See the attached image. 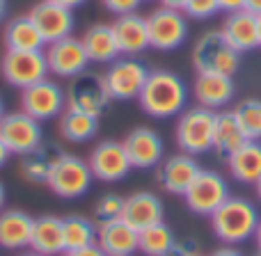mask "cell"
<instances>
[{"label": "cell", "mask_w": 261, "mask_h": 256, "mask_svg": "<svg viewBox=\"0 0 261 256\" xmlns=\"http://www.w3.org/2000/svg\"><path fill=\"white\" fill-rule=\"evenodd\" d=\"M142 110L153 119H170L176 117L188 105V85L174 71L156 69L149 71L142 92L138 96Z\"/></svg>", "instance_id": "obj_1"}, {"label": "cell", "mask_w": 261, "mask_h": 256, "mask_svg": "<svg viewBox=\"0 0 261 256\" xmlns=\"http://www.w3.org/2000/svg\"><path fill=\"white\" fill-rule=\"evenodd\" d=\"M208 220L218 240H222L225 245H241L254 238L261 215L250 199L229 197Z\"/></svg>", "instance_id": "obj_2"}, {"label": "cell", "mask_w": 261, "mask_h": 256, "mask_svg": "<svg viewBox=\"0 0 261 256\" xmlns=\"http://www.w3.org/2000/svg\"><path fill=\"white\" fill-rule=\"evenodd\" d=\"M243 55L225 39L220 30H208L197 37L190 50V60L197 73H222L231 76L241 69Z\"/></svg>", "instance_id": "obj_3"}, {"label": "cell", "mask_w": 261, "mask_h": 256, "mask_svg": "<svg viewBox=\"0 0 261 256\" xmlns=\"http://www.w3.org/2000/svg\"><path fill=\"white\" fill-rule=\"evenodd\" d=\"M92 181H94V176H92L87 160L73 156V153L60 151L53 156V165H50L46 185L60 199H81L90 192Z\"/></svg>", "instance_id": "obj_4"}, {"label": "cell", "mask_w": 261, "mask_h": 256, "mask_svg": "<svg viewBox=\"0 0 261 256\" xmlns=\"http://www.w3.org/2000/svg\"><path fill=\"white\" fill-rule=\"evenodd\" d=\"M213 130H216V110L195 105L179 115L174 137L184 153L202 156L213 149Z\"/></svg>", "instance_id": "obj_5"}, {"label": "cell", "mask_w": 261, "mask_h": 256, "mask_svg": "<svg viewBox=\"0 0 261 256\" xmlns=\"http://www.w3.org/2000/svg\"><path fill=\"white\" fill-rule=\"evenodd\" d=\"M103 85L108 90L110 101H133L140 96L144 82L149 78V69L138 58H117L108 64L103 73Z\"/></svg>", "instance_id": "obj_6"}, {"label": "cell", "mask_w": 261, "mask_h": 256, "mask_svg": "<svg viewBox=\"0 0 261 256\" xmlns=\"http://www.w3.org/2000/svg\"><path fill=\"white\" fill-rule=\"evenodd\" d=\"M48 62L44 50H5L0 58V76L9 87L25 90L48 78Z\"/></svg>", "instance_id": "obj_7"}, {"label": "cell", "mask_w": 261, "mask_h": 256, "mask_svg": "<svg viewBox=\"0 0 261 256\" xmlns=\"http://www.w3.org/2000/svg\"><path fill=\"white\" fill-rule=\"evenodd\" d=\"M229 197L231 194L225 176L213 169H199V174L195 176V181L184 194L186 206L195 215H204V217H211Z\"/></svg>", "instance_id": "obj_8"}, {"label": "cell", "mask_w": 261, "mask_h": 256, "mask_svg": "<svg viewBox=\"0 0 261 256\" xmlns=\"http://www.w3.org/2000/svg\"><path fill=\"white\" fill-rule=\"evenodd\" d=\"M0 139L7 144V149L16 156H28V153L41 149L44 142V130L41 122L30 117L23 110L16 112H5L0 119Z\"/></svg>", "instance_id": "obj_9"}, {"label": "cell", "mask_w": 261, "mask_h": 256, "mask_svg": "<svg viewBox=\"0 0 261 256\" xmlns=\"http://www.w3.org/2000/svg\"><path fill=\"white\" fill-rule=\"evenodd\" d=\"M149 44L156 50H176L188 39V16L181 9L158 7L147 16Z\"/></svg>", "instance_id": "obj_10"}, {"label": "cell", "mask_w": 261, "mask_h": 256, "mask_svg": "<svg viewBox=\"0 0 261 256\" xmlns=\"http://www.w3.org/2000/svg\"><path fill=\"white\" fill-rule=\"evenodd\" d=\"M21 110L35 117L37 122H48L67 110V94L55 80L44 78L21 90Z\"/></svg>", "instance_id": "obj_11"}, {"label": "cell", "mask_w": 261, "mask_h": 256, "mask_svg": "<svg viewBox=\"0 0 261 256\" xmlns=\"http://www.w3.org/2000/svg\"><path fill=\"white\" fill-rule=\"evenodd\" d=\"M46 62H48V71L58 78H76L87 71L90 67V58L85 53L81 37H64L60 41L46 44L44 48Z\"/></svg>", "instance_id": "obj_12"}, {"label": "cell", "mask_w": 261, "mask_h": 256, "mask_svg": "<svg viewBox=\"0 0 261 256\" xmlns=\"http://www.w3.org/2000/svg\"><path fill=\"white\" fill-rule=\"evenodd\" d=\"M87 165L92 169V176L101 183H119L133 169L124 144L115 139H103L96 144L87 158Z\"/></svg>", "instance_id": "obj_13"}, {"label": "cell", "mask_w": 261, "mask_h": 256, "mask_svg": "<svg viewBox=\"0 0 261 256\" xmlns=\"http://www.w3.org/2000/svg\"><path fill=\"white\" fill-rule=\"evenodd\" d=\"M64 94H67L69 110L87 112V115H94V117H101V112L106 110V105L110 101L108 90L103 85V78L96 76V73H87V71L71 78Z\"/></svg>", "instance_id": "obj_14"}, {"label": "cell", "mask_w": 261, "mask_h": 256, "mask_svg": "<svg viewBox=\"0 0 261 256\" xmlns=\"http://www.w3.org/2000/svg\"><path fill=\"white\" fill-rule=\"evenodd\" d=\"M28 16L35 23V27L39 30L41 39H44L46 44H53V41H60V39H64V37H71L73 27H76L73 9L53 3V0H39V3L28 12Z\"/></svg>", "instance_id": "obj_15"}, {"label": "cell", "mask_w": 261, "mask_h": 256, "mask_svg": "<svg viewBox=\"0 0 261 256\" xmlns=\"http://www.w3.org/2000/svg\"><path fill=\"white\" fill-rule=\"evenodd\" d=\"M126 156L133 165V169H151L158 167L165 158V144L163 137L149 126L133 128L126 137L122 139Z\"/></svg>", "instance_id": "obj_16"}, {"label": "cell", "mask_w": 261, "mask_h": 256, "mask_svg": "<svg viewBox=\"0 0 261 256\" xmlns=\"http://www.w3.org/2000/svg\"><path fill=\"white\" fill-rule=\"evenodd\" d=\"M199 162L195 160V156L190 153H174L170 158H163V162L158 165L156 179L161 183V188L170 194H179L184 197L186 190L190 188V183L195 181V176L199 174Z\"/></svg>", "instance_id": "obj_17"}, {"label": "cell", "mask_w": 261, "mask_h": 256, "mask_svg": "<svg viewBox=\"0 0 261 256\" xmlns=\"http://www.w3.org/2000/svg\"><path fill=\"white\" fill-rule=\"evenodd\" d=\"M163 217H165V206H163L158 194L149 192V190H138V192L124 197L122 220L133 226L135 231L158 224V222H163Z\"/></svg>", "instance_id": "obj_18"}, {"label": "cell", "mask_w": 261, "mask_h": 256, "mask_svg": "<svg viewBox=\"0 0 261 256\" xmlns=\"http://www.w3.org/2000/svg\"><path fill=\"white\" fill-rule=\"evenodd\" d=\"M236 94V85L231 76L222 73H197L193 82V96L197 105L208 110H222L231 103Z\"/></svg>", "instance_id": "obj_19"}, {"label": "cell", "mask_w": 261, "mask_h": 256, "mask_svg": "<svg viewBox=\"0 0 261 256\" xmlns=\"http://www.w3.org/2000/svg\"><path fill=\"white\" fill-rule=\"evenodd\" d=\"M110 25H113L119 53L126 55V58H138L140 53L151 48V44H149L147 16H142L138 12L124 14V16L115 18V23H110Z\"/></svg>", "instance_id": "obj_20"}, {"label": "cell", "mask_w": 261, "mask_h": 256, "mask_svg": "<svg viewBox=\"0 0 261 256\" xmlns=\"http://www.w3.org/2000/svg\"><path fill=\"white\" fill-rule=\"evenodd\" d=\"M220 32L241 55L250 53L254 48H261L259 46V16H254L248 9H239V12L227 14Z\"/></svg>", "instance_id": "obj_21"}, {"label": "cell", "mask_w": 261, "mask_h": 256, "mask_svg": "<svg viewBox=\"0 0 261 256\" xmlns=\"http://www.w3.org/2000/svg\"><path fill=\"white\" fill-rule=\"evenodd\" d=\"M35 217L21 208H3L0 211V247L7 252L30 247Z\"/></svg>", "instance_id": "obj_22"}, {"label": "cell", "mask_w": 261, "mask_h": 256, "mask_svg": "<svg viewBox=\"0 0 261 256\" xmlns=\"http://www.w3.org/2000/svg\"><path fill=\"white\" fill-rule=\"evenodd\" d=\"M140 231H135L130 224L119 220L99 224L96 231V245L103 249L106 256H133L138 252Z\"/></svg>", "instance_id": "obj_23"}, {"label": "cell", "mask_w": 261, "mask_h": 256, "mask_svg": "<svg viewBox=\"0 0 261 256\" xmlns=\"http://www.w3.org/2000/svg\"><path fill=\"white\" fill-rule=\"evenodd\" d=\"M227 167L234 181L243 185H254L261 179V142L248 139L234 153L227 156Z\"/></svg>", "instance_id": "obj_24"}, {"label": "cell", "mask_w": 261, "mask_h": 256, "mask_svg": "<svg viewBox=\"0 0 261 256\" xmlns=\"http://www.w3.org/2000/svg\"><path fill=\"white\" fill-rule=\"evenodd\" d=\"M30 249L41 256H60L67 252L64 231H62V217H55V215L37 217L35 226H32Z\"/></svg>", "instance_id": "obj_25"}, {"label": "cell", "mask_w": 261, "mask_h": 256, "mask_svg": "<svg viewBox=\"0 0 261 256\" xmlns=\"http://www.w3.org/2000/svg\"><path fill=\"white\" fill-rule=\"evenodd\" d=\"M83 46H85V53L90 58V62H99V64H110L119 58V46L115 39L113 25L108 23H94L90 25L81 37Z\"/></svg>", "instance_id": "obj_26"}, {"label": "cell", "mask_w": 261, "mask_h": 256, "mask_svg": "<svg viewBox=\"0 0 261 256\" xmlns=\"http://www.w3.org/2000/svg\"><path fill=\"white\" fill-rule=\"evenodd\" d=\"M245 142H248V135H245V130L241 126L234 110H220V112H216L213 151H218L222 158H227Z\"/></svg>", "instance_id": "obj_27"}, {"label": "cell", "mask_w": 261, "mask_h": 256, "mask_svg": "<svg viewBox=\"0 0 261 256\" xmlns=\"http://www.w3.org/2000/svg\"><path fill=\"white\" fill-rule=\"evenodd\" d=\"M3 41L7 50H44L46 41L41 39L39 30L35 27V23L30 21V16H16L12 21H7L3 30Z\"/></svg>", "instance_id": "obj_28"}, {"label": "cell", "mask_w": 261, "mask_h": 256, "mask_svg": "<svg viewBox=\"0 0 261 256\" xmlns=\"http://www.w3.org/2000/svg\"><path fill=\"white\" fill-rule=\"evenodd\" d=\"M99 133V117L87 112H78V110H64L60 115V135L67 142H90L94 135Z\"/></svg>", "instance_id": "obj_29"}, {"label": "cell", "mask_w": 261, "mask_h": 256, "mask_svg": "<svg viewBox=\"0 0 261 256\" xmlns=\"http://www.w3.org/2000/svg\"><path fill=\"white\" fill-rule=\"evenodd\" d=\"M62 231H64V245L67 252L81 247H90L96 245V231L99 224L94 220H87L83 215H67L62 217Z\"/></svg>", "instance_id": "obj_30"}, {"label": "cell", "mask_w": 261, "mask_h": 256, "mask_svg": "<svg viewBox=\"0 0 261 256\" xmlns=\"http://www.w3.org/2000/svg\"><path fill=\"white\" fill-rule=\"evenodd\" d=\"M174 243H176L174 231L163 220V222H158V224L147 226V229L140 231L138 252H142L144 256H163Z\"/></svg>", "instance_id": "obj_31"}, {"label": "cell", "mask_w": 261, "mask_h": 256, "mask_svg": "<svg viewBox=\"0 0 261 256\" xmlns=\"http://www.w3.org/2000/svg\"><path fill=\"white\" fill-rule=\"evenodd\" d=\"M50 165H53V156L44 149H37V151L23 156L21 160V176L28 183H46L50 174Z\"/></svg>", "instance_id": "obj_32"}, {"label": "cell", "mask_w": 261, "mask_h": 256, "mask_svg": "<svg viewBox=\"0 0 261 256\" xmlns=\"http://www.w3.org/2000/svg\"><path fill=\"white\" fill-rule=\"evenodd\" d=\"M241 126H243L248 139L261 142V99H245L234 108Z\"/></svg>", "instance_id": "obj_33"}, {"label": "cell", "mask_w": 261, "mask_h": 256, "mask_svg": "<svg viewBox=\"0 0 261 256\" xmlns=\"http://www.w3.org/2000/svg\"><path fill=\"white\" fill-rule=\"evenodd\" d=\"M124 213V197L115 192H108L96 202L94 206V222L96 224H106V222H113L119 220Z\"/></svg>", "instance_id": "obj_34"}, {"label": "cell", "mask_w": 261, "mask_h": 256, "mask_svg": "<svg viewBox=\"0 0 261 256\" xmlns=\"http://www.w3.org/2000/svg\"><path fill=\"white\" fill-rule=\"evenodd\" d=\"M220 9V0H186L184 5V14L188 18H195V21H206V18H213Z\"/></svg>", "instance_id": "obj_35"}, {"label": "cell", "mask_w": 261, "mask_h": 256, "mask_svg": "<svg viewBox=\"0 0 261 256\" xmlns=\"http://www.w3.org/2000/svg\"><path fill=\"white\" fill-rule=\"evenodd\" d=\"M199 254H202V245L195 238H186V240H176L163 256H199Z\"/></svg>", "instance_id": "obj_36"}, {"label": "cell", "mask_w": 261, "mask_h": 256, "mask_svg": "<svg viewBox=\"0 0 261 256\" xmlns=\"http://www.w3.org/2000/svg\"><path fill=\"white\" fill-rule=\"evenodd\" d=\"M103 7L108 12H113L115 16H124V14H133L138 12V7L144 3V0H101Z\"/></svg>", "instance_id": "obj_37"}, {"label": "cell", "mask_w": 261, "mask_h": 256, "mask_svg": "<svg viewBox=\"0 0 261 256\" xmlns=\"http://www.w3.org/2000/svg\"><path fill=\"white\" fill-rule=\"evenodd\" d=\"M64 256H106L103 249L99 245H90V247H81V249H71V252H64Z\"/></svg>", "instance_id": "obj_38"}, {"label": "cell", "mask_w": 261, "mask_h": 256, "mask_svg": "<svg viewBox=\"0 0 261 256\" xmlns=\"http://www.w3.org/2000/svg\"><path fill=\"white\" fill-rule=\"evenodd\" d=\"M220 9L225 14L239 12V9H245V0H220Z\"/></svg>", "instance_id": "obj_39"}, {"label": "cell", "mask_w": 261, "mask_h": 256, "mask_svg": "<svg viewBox=\"0 0 261 256\" xmlns=\"http://www.w3.org/2000/svg\"><path fill=\"white\" fill-rule=\"evenodd\" d=\"M211 256H245V254L239 247H234V245H225V247H218Z\"/></svg>", "instance_id": "obj_40"}, {"label": "cell", "mask_w": 261, "mask_h": 256, "mask_svg": "<svg viewBox=\"0 0 261 256\" xmlns=\"http://www.w3.org/2000/svg\"><path fill=\"white\" fill-rule=\"evenodd\" d=\"M245 9L252 12L254 16H261V0H245Z\"/></svg>", "instance_id": "obj_41"}, {"label": "cell", "mask_w": 261, "mask_h": 256, "mask_svg": "<svg viewBox=\"0 0 261 256\" xmlns=\"http://www.w3.org/2000/svg\"><path fill=\"white\" fill-rule=\"evenodd\" d=\"M9 156H12V151L7 149V144L0 139V167H5L7 165V160H9Z\"/></svg>", "instance_id": "obj_42"}, {"label": "cell", "mask_w": 261, "mask_h": 256, "mask_svg": "<svg viewBox=\"0 0 261 256\" xmlns=\"http://www.w3.org/2000/svg\"><path fill=\"white\" fill-rule=\"evenodd\" d=\"M161 5H163V7H170V9H181V12H184V5H186V0H161Z\"/></svg>", "instance_id": "obj_43"}, {"label": "cell", "mask_w": 261, "mask_h": 256, "mask_svg": "<svg viewBox=\"0 0 261 256\" xmlns=\"http://www.w3.org/2000/svg\"><path fill=\"white\" fill-rule=\"evenodd\" d=\"M53 3L64 5V7H69V9H76V7H81V5H85L87 0H53Z\"/></svg>", "instance_id": "obj_44"}, {"label": "cell", "mask_w": 261, "mask_h": 256, "mask_svg": "<svg viewBox=\"0 0 261 256\" xmlns=\"http://www.w3.org/2000/svg\"><path fill=\"white\" fill-rule=\"evenodd\" d=\"M5 199H7V192H5V185H3V181H0V211L5 208Z\"/></svg>", "instance_id": "obj_45"}, {"label": "cell", "mask_w": 261, "mask_h": 256, "mask_svg": "<svg viewBox=\"0 0 261 256\" xmlns=\"http://www.w3.org/2000/svg\"><path fill=\"white\" fill-rule=\"evenodd\" d=\"M254 240H257V249L261 252V220H259V226H257V231H254Z\"/></svg>", "instance_id": "obj_46"}, {"label": "cell", "mask_w": 261, "mask_h": 256, "mask_svg": "<svg viewBox=\"0 0 261 256\" xmlns=\"http://www.w3.org/2000/svg\"><path fill=\"white\" fill-rule=\"evenodd\" d=\"M5 12H7V3H5V0H0V21L5 18Z\"/></svg>", "instance_id": "obj_47"}, {"label": "cell", "mask_w": 261, "mask_h": 256, "mask_svg": "<svg viewBox=\"0 0 261 256\" xmlns=\"http://www.w3.org/2000/svg\"><path fill=\"white\" fill-rule=\"evenodd\" d=\"M254 190H257V197L261 199V179L257 181V183H254Z\"/></svg>", "instance_id": "obj_48"}, {"label": "cell", "mask_w": 261, "mask_h": 256, "mask_svg": "<svg viewBox=\"0 0 261 256\" xmlns=\"http://www.w3.org/2000/svg\"><path fill=\"white\" fill-rule=\"evenodd\" d=\"M5 117V101H3V96H0V119Z\"/></svg>", "instance_id": "obj_49"}, {"label": "cell", "mask_w": 261, "mask_h": 256, "mask_svg": "<svg viewBox=\"0 0 261 256\" xmlns=\"http://www.w3.org/2000/svg\"><path fill=\"white\" fill-rule=\"evenodd\" d=\"M21 256H41V254H37V252H32V249H30V252H23Z\"/></svg>", "instance_id": "obj_50"}, {"label": "cell", "mask_w": 261, "mask_h": 256, "mask_svg": "<svg viewBox=\"0 0 261 256\" xmlns=\"http://www.w3.org/2000/svg\"><path fill=\"white\" fill-rule=\"evenodd\" d=\"M259 46H261V16H259Z\"/></svg>", "instance_id": "obj_51"}, {"label": "cell", "mask_w": 261, "mask_h": 256, "mask_svg": "<svg viewBox=\"0 0 261 256\" xmlns=\"http://www.w3.org/2000/svg\"><path fill=\"white\" fill-rule=\"evenodd\" d=\"M254 256H261V252H259V249H257V254H254Z\"/></svg>", "instance_id": "obj_52"}, {"label": "cell", "mask_w": 261, "mask_h": 256, "mask_svg": "<svg viewBox=\"0 0 261 256\" xmlns=\"http://www.w3.org/2000/svg\"><path fill=\"white\" fill-rule=\"evenodd\" d=\"M199 256H202V254H199Z\"/></svg>", "instance_id": "obj_53"}]
</instances>
